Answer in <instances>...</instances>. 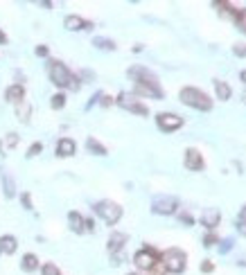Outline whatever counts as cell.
<instances>
[{
  "label": "cell",
  "instance_id": "cell-36",
  "mask_svg": "<svg viewBox=\"0 0 246 275\" xmlns=\"http://www.w3.org/2000/svg\"><path fill=\"white\" fill-rule=\"evenodd\" d=\"M237 230L242 237H246V219H237Z\"/></svg>",
  "mask_w": 246,
  "mask_h": 275
},
{
  "label": "cell",
  "instance_id": "cell-10",
  "mask_svg": "<svg viewBox=\"0 0 246 275\" xmlns=\"http://www.w3.org/2000/svg\"><path fill=\"white\" fill-rule=\"evenodd\" d=\"M183 165H185V169H190V172H201L203 167H206V160H203L201 151L194 147L185 149V156H183Z\"/></svg>",
  "mask_w": 246,
  "mask_h": 275
},
{
  "label": "cell",
  "instance_id": "cell-4",
  "mask_svg": "<svg viewBox=\"0 0 246 275\" xmlns=\"http://www.w3.org/2000/svg\"><path fill=\"white\" fill-rule=\"evenodd\" d=\"M161 262H163V266H165V271L174 273V275L183 273V271L187 269V255L181 248H167V251H163Z\"/></svg>",
  "mask_w": 246,
  "mask_h": 275
},
{
  "label": "cell",
  "instance_id": "cell-8",
  "mask_svg": "<svg viewBox=\"0 0 246 275\" xmlns=\"http://www.w3.org/2000/svg\"><path fill=\"white\" fill-rule=\"evenodd\" d=\"M176 210H178V199L176 197H169V194L154 197V201H152V212H154V214L169 216V214H176Z\"/></svg>",
  "mask_w": 246,
  "mask_h": 275
},
{
  "label": "cell",
  "instance_id": "cell-12",
  "mask_svg": "<svg viewBox=\"0 0 246 275\" xmlns=\"http://www.w3.org/2000/svg\"><path fill=\"white\" fill-rule=\"evenodd\" d=\"M219 221H222V212L217 210V207H206L201 212V226H206L208 230H215L219 226Z\"/></svg>",
  "mask_w": 246,
  "mask_h": 275
},
{
  "label": "cell",
  "instance_id": "cell-21",
  "mask_svg": "<svg viewBox=\"0 0 246 275\" xmlns=\"http://www.w3.org/2000/svg\"><path fill=\"white\" fill-rule=\"evenodd\" d=\"M30 115H32V108H30V104L25 102V99L16 104V118H18L20 122H30Z\"/></svg>",
  "mask_w": 246,
  "mask_h": 275
},
{
  "label": "cell",
  "instance_id": "cell-33",
  "mask_svg": "<svg viewBox=\"0 0 246 275\" xmlns=\"http://www.w3.org/2000/svg\"><path fill=\"white\" fill-rule=\"evenodd\" d=\"M215 271V264H212L210 260H203L201 262V273H212Z\"/></svg>",
  "mask_w": 246,
  "mask_h": 275
},
{
  "label": "cell",
  "instance_id": "cell-9",
  "mask_svg": "<svg viewBox=\"0 0 246 275\" xmlns=\"http://www.w3.org/2000/svg\"><path fill=\"white\" fill-rule=\"evenodd\" d=\"M156 127L163 133H174L183 127V118L176 113H158L156 115Z\"/></svg>",
  "mask_w": 246,
  "mask_h": 275
},
{
  "label": "cell",
  "instance_id": "cell-1",
  "mask_svg": "<svg viewBox=\"0 0 246 275\" xmlns=\"http://www.w3.org/2000/svg\"><path fill=\"white\" fill-rule=\"evenodd\" d=\"M129 79L133 81V95L136 97H152V99H163L165 93L161 88V81L158 77L145 66H131L127 70Z\"/></svg>",
  "mask_w": 246,
  "mask_h": 275
},
{
  "label": "cell",
  "instance_id": "cell-7",
  "mask_svg": "<svg viewBox=\"0 0 246 275\" xmlns=\"http://www.w3.org/2000/svg\"><path fill=\"white\" fill-rule=\"evenodd\" d=\"M115 102H118L120 108H124V111H129V113H136V115H140V118H147L149 115V108L145 106L133 93H120Z\"/></svg>",
  "mask_w": 246,
  "mask_h": 275
},
{
  "label": "cell",
  "instance_id": "cell-26",
  "mask_svg": "<svg viewBox=\"0 0 246 275\" xmlns=\"http://www.w3.org/2000/svg\"><path fill=\"white\" fill-rule=\"evenodd\" d=\"M215 244H219V237L210 230L206 237H203V246H206V248H210V246H215Z\"/></svg>",
  "mask_w": 246,
  "mask_h": 275
},
{
  "label": "cell",
  "instance_id": "cell-15",
  "mask_svg": "<svg viewBox=\"0 0 246 275\" xmlns=\"http://www.w3.org/2000/svg\"><path fill=\"white\" fill-rule=\"evenodd\" d=\"M0 178H2V190H5V197L11 199L16 194V181L11 176V172L7 167H0Z\"/></svg>",
  "mask_w": 246,
  "mask_h": 275
},
{
  "label": "cell",
  "instance_id": "cell-37",
  "mask_svg": "<svg viewBox=\"0 0 246 275\" xmlns=\"http://www.w3.org/2000/svg\"><path fill=\"white\" fill-rule=\"evenodd\" d=\"M48 54H50L48 45H36V57H48Z\"/></svg>",
  "mask_w": 246,
  "mask_h": 275
},
{
  "label": "cell",
  "instance_id": "cell-29",
  "mask_svg": "<svg viewBox=\"0 0 246 275\" xmlns=\"http://www.w3.org/2000/svg\"><path fill=\"white\" fill-rule=\"evenodd\" d=\"M5 144L9 149H14L16 144H18V136H16V133H7V136H5Z\"/></svg>",
  "mask_w": 246,
  "mask_h": 275
},
{
  "label": "cell",
  "instance_id": "cell-23",
  "mask_svg": "<svg viewBox=\"0 0 246 275\" xmlns=\"http://www.w3.org/2000/svg\"><path fill=\"white\" fill-rule=\"evenodd\" d=\"M93 45H95L97 50H111V52L118 48V45H115V41L104 39V36H95V39H93Z\"/></svg>",
  "mask_w": 246,
  "mask_h": 275
},
{
  "label": "cell",
  "instance_id": "cell-34",
  "mask_svg": "<svg viewBox=\"0 0 246 275\" xmlns=\"http://www.w3.org/2000/svg\"><path fill=\"white\" fill-rule=\"evenodd\" d=\"M219 244H222L219 246V253H228L233 248V239H224V241H219Z\"/></svg>",
  "mask_w": 246,
  "mask_h": 275
},
{
  "label": "cell",
  "instance_id": "cell-19",
  "mask_svg": "<svg viewBox=\"0 0 246 275\" xmlns=\"http://www.w3.org/2000/svg\"><path fill=\"white\" fill-rule=\"evenodd\" d=\"M20 269H23L25 273H34V271L39 269V257H36L34 253H25V255L20 257Z\"/></svg>",
  "mask_w": 246,
  "mask_h": 275
},
{
  "label": "cell",
  "instance_id": "cell-41",
  "mask_svg": "<svg viewBox=\"0 0 246 275\" xmlns=\"http://www.w3.org/2000/svg\"><path fill=\"white\" fill-rule=\"evenodd\" d=\"M39 5H41V7H45V9H50V7H52V2H48V0H41Z\"/></svg>",
  "mask_w": 246,
  "mask_h": 275
},
{
  "label": "cell",
  "instance_id": "cell-44",
  "mask_svg": "<svg viewBox=\"0 0 246 275\" xmlns=\"http://www.w3.org/2000/svg\"><path fill=\"white\" fill-rule=\"evenodd\" d=\"M127 275H138V273H127Z\"/></svg>",
  "mask_w": 246,
  "mask_h": 275
},
{
  "label": "cell",
  "instance_id": "cell-18",
  "mask_svg": "<svg viewBox=\"0 0 246 275\" xmlns=\"http://www.w3.org/2000/svg\"><path fill=\"white\" fill-rule=\"evenodd\" d=\"M68 223H70V230L77 232V235H82V232H86V219L79 212H70L68 214Z\"/></svg>",
  "mask_w": 246,
  "mask_h": 275
},
{
  "label": "cell",
  "instance_id": "cell-28",
  "mask_svg": "<svg viewBox=\"0 0 246 275\" xmlns=\"http://www.w3.org/2000/svg\"><path fill=\"white\" fill-rule=\"evenodd\" d=\"M235 25H237V27H240V30L246 34V9H242V11H240V16H237Z\"/></svg>",
  "mask_w": 246,
  "mask_h": 275
},
{
  "label": "cell",
  "instance_id": "cell-5",
  "mask_svg": "<svg viewBox=\"0 0 246 275\" xmlns=\"http://www.w3.org/2000/svg\"><path fill=\"white\" fill-rule=\"evenodd\" d=\"M93 210H95V214H97V216H102L106 226H115V223L122 219V207H120V203L108 201V199L97 201L93 206Z\"/></svg>",
  "mask_w": 246,
  "mask_h": 275
},
{
  "label": "cell",
  "instance_id": "cell-20",
  "mask_svg": "<svg viewBox=\"0 0 246 275\" xmlns=\"http://www.w3.org/2000/svg\"><path fill=\"white\" fill-rule=\"evenodd\" d=\"M215 93H217V97L222 99V102H226V99H231L233 90H231V86H228L226 81H222V79H215Z\"/></svg>",
  "mask_w": 246,
  "mask_h": 275
},
{
  "label": "cell",
  "instance_id": "cell-2",
  "mask_svg": "<svg viewBox=\"0 0 246 275\" xmlns=\"http://www.w3.org/2000/svg\"><path fill=\"white\" fill-rule=\"evenodd\" d=\"M48 77L57 88H68V90H79V77L70 72V68L59 59H48Z\"/></svg>",
  "mask_w": 246,
  "mask_h": 275
},
{
  "label": "cell",
  "instance_id": "cell-13",
  "mask_svg": "<svg viewBox=\"0 0 246 275\" xmlns=\"http://www.w3.org/2000/svg\"><path fill=\"white\" fill-rule=\"evenodd\" d=\"M124 244H127V235H124V232H111L106 248H108V253H111V255H120V253H122V248H124Z\"/></svg>",
  "mask_w": 246,
  "mask_h": 275
},
{
  "label": "cell",
  "instance_id": "cell-32",
  "mask_svg": "<svg viewBox=\"0 0 246 275\" xmlns=\"http://www.w3.org/2000/svg\"><path fill=\"white\" fill-rule=\"evenodd\" d=\"M20 201H23L25 210H32V197L27 194V192H23V194H20Z\"/></svg>",
  "mask_w": 246,
  "mask_h": 275
},
{
  "label": "cell",
  "instance_id": "cell-31",
  "mask_svg": "<svg viewBox=\"0 0 246 275\" xmlns=\"http://www.w3.org/2000/svg\"><path fill=\"white\" fill-rule=\"evenodd\" d=\"M147 275H167V271H165V266H163V262H161V264H156V266H154V269L149 271Z\"/></svg>",
  "mask_w": 246,
  "mask_h": 275
},
{
  "label": "cell",
  "instance_id": "cell-43",
  "mask_svg": "<svg viewBox=\"0 0 246 275\" xmlns=\"http://www.w3.org/2000/svg\"><path fill=\"white\" fill-rule=\"evenodd\" d=\"M242 99H244V104H246V93H244V97H242Z\"/></svg>",
  "mask_w": 246,
  "mask_h": 275
},
{
  "label": "cell",
  "instance_id": "cell-22",
  "mask_svg": "<svg viewBox=\"0 0 246 275\" xmlns=\"http://www.w3.org/2000/svg\"><path fill=\"white\" fill-rule=\"evenodd\" d=\"M86 149H88L90 153H95V156H106V147H104L102 142H99V140H95V138H88V140H86Z\"/></svg>",
  "mask_w": 246,
  "mask_h": 275
},
{
  "label": "cell",
  "instance_id": "cell-42",
  "mask_svg": "<svg viewBox=\"0 0 246 275\" xmlns=\"http://www.w3.org/2000/svg\"><path fill=\"white\" fill-rule=\"evenodd\" d=\"M240 79H242V81H244V84H246V70H242V74H240Z\"/></svg>",
  "mask_w": 246,
  "mask_h": 275
},
{
  "label": "cell",
  "instance_id": "cell-27",
  "mask_svg": "<svg viewBox=\"0 0 246 275\" xmlns=\"http://www.w3.org/2000/svg\"><path fill=\"white\" fill-rule=\"evenodd\" d=\"M41 151H43V144H41V142H34L30 149H27V153H25V156H27V158H34V156H39Z\"/></svg>",
  "mask_w": 246,
  "mask_h": 275
},
{
  "label": "cell",
  "instance_id": "cell-24",
  "mask_svg": "<svg viewBox=\"0 0 246 275\" xmlns=\"http://www.w3.org/2000/svg\"><path fill=\"white\" fill-rule=\"evenodd\" d=\"M50 106H52L54 111L64 108V106H66V95H64V93H54L52 97H50Z\"/></svg>",
  "mask_w": 246,
  "mask_h": 275
},
{
  "label": "cell",
  "instance_id": "cell-38",
  "mask_svg": "<svg viewBox=\"0 0 246 275\" xmlns=\"http://www.w3.org/2000/svg\"><path fill=\"white\" fill-rule=\"evenodd\" d=\"M102 106H111V104H113V97H108V95H102Z\"/></svg>",
  "mask_w": 246,
  "mask_h": 275
},
{
  "label": "cell",
  "instance_id": "cell-3",
  "mask_svg": "<svg viewBox=\"0 0 246 275\" xmlns=\"http://www.w3.org/2000/svg\"><path fill=\"white\" fill-rule=\"evenodd\" d=\"M178 97H181V102L185 104V106L197 108V111H203V113L212 108V99H210V95L203 93L201 88H194V86H185V88H181Z\"/></svg>",
  "mask_w": 246,
  "mask_h": 275
},
{
  "label": "cell",
  "instance_id": "cell-6",
  "mask_svg": "<svg viewBox=\"0 0 246 275\" xmlns=\"http://www.w3.org/2000/svg\"><path fill=\"white\" fill-rule=\"evenodd\" d=\"M161 255L163 253H158L154 246H149V244H145L143 248H140L136 255H133V264L138 266L140 271H152L156 264H161Z\"/></svg>",
  "mask_w": 246,
  "mask_h": 275
},
{
  "label": "cell",
  "instance_id": "cell-11",
  "mask_svg": "<svg viewBox=\"0 0 246 275\" xmlns=\"http://www.w3.org/2000/svg\"><path fill=\"white\" fill-rule=\"evenodd\" d=\"M64 27L70 32H82V30H93V23L82 18V16H77V14H70L64 18Z\"/></svg>",
  "mask_w": 246,
  "mask_h": 275
},
{
  "label": "cell",
  "instance_id": "cell-39",
  "mask_svg": "<svg viewBox=\"0 0 246 275\" xmlns=\"http://www.w3.org/2000/svg\"><path fill=\"white\" fill-rule=\"evenodd\" d=\"M95 230V221L93 219H86V232H93Z\"/></svg>",
  "mask_w": 246,
  "mask_h": 275
},
{
  "label": "cell",
  "instance_id": "cell-40",
  "mask_svg": "<svg viewBox=\"0 0 246 275\" xmlns=\"http://www.w3.org/2000/svg\"><path fill=\"white\" fill-rule=\"evenodd\" d=\"M5 43H7V34L0 30V45H5Z\"/></svg>",
  "mask_w": 246,
  "mask_h": 275
},
{
  "label": "cell",
  "instance_id": "cell-16",
  "mask_svg": "<svg viewBox=\"0 0 246 275\" xmlns=\"http://www.w3.org/2000/svg\"><path fill=\"white\" fill-rule=\"evenodd\" d=\"M5 99L11 104H18L25 99V86L23 84H11L9 88L5 90Z\"/></svg>",
  "mask_w": 246,
  "mask_h": 275
},
{
  "label": "cell",
  "instance_id": "cell-35",
  "mask_svg": "<svg viewBox=\"0 0 246 275\" xmlns=\"http://www.w3.org/2000/svg\"><path fill=\"white\" fill-rule=\"evenodd\" d=\"M233 52L237 54V57H246V45H242V43H237L235 48H233Z\"/></svg>",
  "mask_w": 246,
  "mask_h": 275
},
{
  "label": "cell",
  "instance_id": "cell-30",
  "mask_svg": "<svg viewBox=\"0 0 246 275\" xmlns=\"http://www.w3.org/2000/svg\"><path fill=\"white\" fill-rule=\"evenodd\" d=\"M178 221L185 223V226H192V223H194V216L190 214V212H181V214H178Z\"/></svg>",
  "mask_w": 246,
  "mask_h": 275
},
{
  "label": "cell",
  "instance_id": "cell-17",
  "mask_svg": "<svg viewBox=\"0 0 246 275\" xmlns=\"http://www.w3.org/2000/svg\"><path fill=\"white\" fill-rule=\"evenodd\" d=\"M16 248H18V241L14 235H2L0 237V253L2 255H14Z\"/></svg>",
  "mask_w": 246,
  "mask_h": 275
},
{
  "label": "cell",
  "instance_id": "cell-14",
  "mask_svg": "<svg viewBox=\"0 0 246 275\" xmlns=\"http://www.w3.org/2000/svg\"><path fill=\"white\" fill-rule=\"evenodd\" d=\"M54 151H57V156H59V158H68V156H75L77 144H75L73 138H61L59 142H57V147H54Z\"/></svg>",
  "mask_w": 246,
  "mask_h": 275
},
{
  "label": "cell",
  "instance_id": "cell-25",
  "mask_svg": "<svg viewBox=\"0 0 246 275\" xmlns=\"http://www.w3.org/2000/svg\"><path fill=\"white\" fill-rule=\"evenodd\" d=\"M41 275H61V271L57 269V264H52V262H45V264L41 266Z\"/></svg>",
  "mask_w": 246,
  "mask_h": 275
}]
</instances>
